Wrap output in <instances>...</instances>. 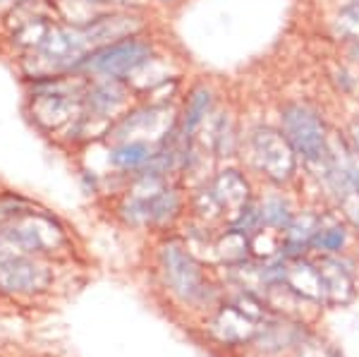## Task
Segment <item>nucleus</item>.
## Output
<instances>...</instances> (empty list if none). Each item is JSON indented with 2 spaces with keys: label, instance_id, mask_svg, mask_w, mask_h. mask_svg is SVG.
Segmentation results:
<instances>
[{
  "label": "nucleus",
  "instance_id": "nucleus-1",
  "mask_svg": "<svg viewBox=\"0 0 359 357\" xmlns=\"http://www.w3.org/2000/svg\"><path fill=\"white\" fill-rule=\"evenodd\" d=\"M165 285L184 304H201L208 297V283L194 257L177 243H168L161 252Z\"/></svg>",
  "mask_w": 359,
  "mask_h": 357
},
{
  "label": "nucleus",
  "instance_id": "nucleus-2",
  "mask_svg": "<svg viewBox=\"0 0 359 357\" xmlns=\"http://www.w3.org/2000/svg\"><path fill=\"white\" fill-rule=\"evenodd\" d=\"M53 285V269L34 255L0 257V290L8 295H41Z\"/></svg>",
  "mask_w": 359,
  "mask_h": 357
},
{
  "label": "nucleus",
  "instance_id": "nucleus-3",
  "mask_svg": "<svg viewBox=\"0 0 359 357\" xmlns=\"http://www.w3.org/2000/svg\"><path fill=\"white\" fill-rule=\"evenodd\" d=\"M280 120L285 140L306 161H318L326 154V132L314 111L299 103H290L280 111Z\"/></svg>",
  "mask_w": 359,
  "mask_h": 357
},
{
  "label": "nucleus",
  "instance_id": "nucleus-4",
  "mask_svg": "<svg viewBox=\"0 0 359 357\" xmlns=\"http://www.w3.org/2000/svg\"><path fill=\"white\" fill-rule=\"evenodd\" d=\"M151 48L142 41H118L103 46L96 53L84 58L82 65L98 74H111V77H123V74L137 70L139 65L149 60Z\"/></svg>",
  "mask_w": 359,
  "mask_h": 357
},
{
  "label": "nucleus",
  "instance_id": "nucleus-5",
  "mask_svg": "<svg viewBox=\"0 0 359 357\" xmlns=\"http://www.w3.org/2000/svg\"><path fill=\"white\" fill-rule=\"evenodd\" d=\"M254 161L262 168L271 180H287L294 168V156L292 147L285 140V135H278V132L264 128L257 130L254 135Z\"/></svg>",
  "mask_w": 359,
  "mask_h": 357
},
{
  "label": "nucleus",
  "instance_id": "nucleus-6",
  "mask_svg": "<svg viewBox=\"0 0 359 357\" xmlns=\"http://www.w3.org/2000/svg\"><path fill=\"white\" fill-rule=\"evenodd\" d=\"M211 329L225 343L245 341V338H252L254 333H257V326H254L252 316H247L242 309H237L235 304H223L221 312L213 316Z\"/></svg>",
  "mask_w": 359,
  "mask_h": 357
},
{
  "label": "nucleus",
  "instance_id": "nucleus-7",
  "mask_svg": "<svg viewBox=\"0 0 359 357\" xmlns=\"http://www.w3.org/2000/svg\"><path fill=\"white\" fill-rule=\"evenodd\" d=\"M285 285L297 295L309 297V300H326V283H323V274L316 264L297 262L287 267Z\"/></svg>",
  "mask_w": 359,
  "mask_h": 357
},
{
  "label": "nucleus",
  "instance_id": "nucleus-8",
  "mask_svg": "<svg viewBox=\"0 0 359 357\" xmlns=\"http://www.w3.org/2000/svg\"><path fill=\"white\" fill-rule=\"evenodd\" d=\"M211 194L221 209H237L240 211L242 206L249 201V185L242 180L240 175H237L235 170H228L216 180Z\"/></svg>",
  "mask_w": 359,
  "mask_h": 357
},
{
  "label": "nucleus",
  "instance_id": "nucleus-9",
  "mask_svg": "<svg viewBox=\"0 0 359 357\" xmlns=\"http://www.w3.org/2000/svg\"><path fill=\"white\" fill-rule=\"evenodd\" d=\"M151 159V151L144 142H130L113 154V163L118 168H139Z\"/></svg>",
  "mask_w": 359,
  "mask_h": 357
},
{
  "label": "nucleus",
  "instance_id": "nucleus-10",
  "mask_svg": "<svg viewBox=\"0 0 359 357\" xmlns=\"http://www.w3.org/2000/svg\"><path fill=\"white\" fill-rule=\"evenodd\" d=\"M262 223L269 228H285L292 223V211L283 199H266L262 206Z\"/></svg>",
  "mask_w": 359,
  "mask_h": 357
},
{
  "label": "nucleus",
  "instance_id": "nucleus-11",
  "mask_svg": "<svg viewBox=\"0 0 359 357\" xmlns=\"http://www.w3.org/2000/svg\"><path fill=\"white\" fill-rule=\"evenodd\" d=\"M208 106H211V94H208V89H204V86H199L187 103V111H184V132H192L204 120Z\"/></svg>",
  "mask_w": 359,
  "mask_h": 357
},
{
  "label": "nucleus",
  "instance_id": "nucleus-12",
  "mask_svg": "<svg viewBox=\"0 0 359 357\" xmlns=\"http://www.w3.org/2000/svg\"><path fill=\"white\" fill-rule=\"evenodd\" d=\"M345 240H347V233L343 226H331V228H318L316 235L311 238V247L316 250H323V252H340L345 247Z\"/></svg>",
  "mask_w": 359,
  "mask_h": 357
},
{
  "label": "nucleus",
  "instance_id": "nucleus-13",
  "mask_svg": "<svg viewBox=\"0 0 359 357\" xmlns=\"http://www.w3.org/2000/svg\"><path fill=\"white\" fill-rule=\"evenodd\" d=\"M120 101H123V91H118L111 84L98 86L94 94H91V103H94L98 111H103V113H108L111 108H115V103H120Z\"/></svg>",
  "mask_w": 359,
  "mask_h": 357
},
{
  "label": "nucleus",
  "instance_id": "nucleus-14",
  "mask_svg": "<svg viewBox=\"0 0 359 357\" xmlns=\"http://www.w3.org/2000/svg\"><path fill=\"white\" fill-rule=\"evenodd\" d=\"M345 13L350 15L352 20H359V0H352V3L345 8Z\"/></svg>",
  "mask_w": 359,
  "mask_h": 357
}]
</instances>
